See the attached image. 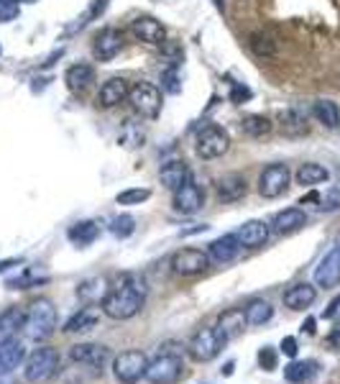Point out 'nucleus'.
<instances>
[{
	"mask_svg": "<svg viewBox=\"0 0 340 384\" xmlns=\"http://www.w3.org/2000/svg\"><path fill=\"white\" fill-rule=\"evenodd\" d=\"M279 349H281V354H284V356L294 358L297 354H299V343H297L294 336H284V338H281V343H279Z\"/></svg>",
	"mask_w": 340,
	"mask_h": 384,
	"instance_id": "nucleus-43",
	"label": "nucleus"
},
{
	"mask_svg": "<svg viewBox=\"0 0 340 384\" xmlns=\"http://www.w3.org/2000/svg\"><path fill=\"white\" fill-rule=\"evenodd\" d=\"M269 233H271V226L263 223V220H248V223H243L236 231V236L243 249H259V246H263L269 241Z\"/></svg>",
	"mask_w": 340,
	"mask_h": 384,
	"instance_id": "nucleus-22",
	"label": "nucleus"
},
{
	"mask_svg": "<svg viewBox=\"0 0 340 384\" xmlns=\"http://www.w3.org/2000/svg\"><path fill=\"white\" fill-rule=\"evenodd\" d=\"M233 369H236V361H228V364L220 369V372H223V376H230V374H233Z\"/></svg>",
	"mask_w": 340,
	"mask_h": 384,
	"instance_id": "nucleus-50",
	"label": "nucleus"
},
{
	"mask_svg": "<svg viewBox=\"0 0 340 384\" xmlns=\"http://www.w3.org/2000/svg\"><path fill=\"white\" fill-rule=\"evenodd\" d=\"M18 13H21V3L18 0H0V23L16 21Z\"/></svg>",
	"mask_w": 340,
	"mask_h": 384,
	"instance_id": "nucleus-42",
	"label": "nucleus"
},
{
	"mask_svg": "<svg viewBox=\"0 0 340 384\" xmlns=\"http://www.w3.org/2000/svg\"><path fill=\"white\" fill-rule=\"evenodd\" d=\"M0 54H3V46H0Z\"/></svg>",
	"mask_w": 340,
	"mask_h": 384,
	"instance_id": "nucleus-53",
	"label": "nucleus"
},
{
	"mask_svg": "<svg viewBox=\"0 0 340 384\" xmlns=\"http://www.w3.org/2000/svg\"><path fill=\"white\" fill-rule=\"evenodd\" d=\"M148 198H151V190H148V187H128V190L118 192L115 202H118V205H141V202H146Z\"/></svg>",
	"mask_w": 340,
	"mask_h": 384,
	"instance_id": "nucleus-39",
	"label": "nucleus"
},
{
	"mask_svg": "<svg viewBox=\"0 0 340 384\" xmlns=\"http://www.w3.org/2000/svg\"><path fill=\"white\" fill-rule=\"evenodd\" d=\"M226 343L228 340L220 336L218 328H200V331L190 338V343H187V354H190L194 361H212V358L223 351Z\"/></svg>",
	"mask_w": 340,
	"mask_h": 384,
	"instance_id": "nucleus-7",
	"label": "nucleus"
},
{
	"mask_svg": "<svg viewBox=\"0 0 340 384\" xmlns=\"http://www.w3.org/2000/svg\"><path fill=\"white\" fill-rule=\"evenodd\" d=\"M18 3H39V0H18Z\"/></svg>",
	"mask_w": 340,
	"mask_h": 384,
	"instance_id": "nucleus-52",
	"label": "nucleus"
},
{
	"mask_svg": "<svg viewBox=\"0 0 340 384\" xmlns=\"http://www.w3.org/2000/svg\"><path fill=\"white\" fill-rule=\"evenodd\" d=\"M210 267V256L200 249H179V251L172 256V269L182 277H192V274H200Z\"/></svg>",
	"mask_w": 340,
	"mask_h": 384,
	"instance_id": "nucleus-10",
	"label": "nucleus"
},
{
	"mask_svg": "<svg viewBox=\"0 0 340 384\" xmlns=\"http://www.w3.org/2000/svg\"><path fill=\"white\" fill-rule=\"evenodd\" d=\"M277 126H279V131L289 139H299V136H305L310 131V126H307V118L297 108H287V111H281L277 115Z\"/></svg>",
	"mask_w": 340,
	"mask_h": 384,
	"instance_id": "nucleus-23",
	"label": "nucleus"
},
{
	"mask_svg": "<svg viewBox=\"0 0 340 384\" xmlns=\"http://www.w3.org/2000/svg\"><path fill=\"white\" fill-rule=\"evenodd\" d=\"M289 182H292V172L287 164L277 162V164L263 166V172L259 175V195L266 200H274L289 190Z\"/></svg>",
	"mask_w": 340,
	"mask_h": 384,
	"instance_id": "nucleus-8",
	"label": "nucleus"
},
{
	"mask_svg": "<svg viewBox=\"0 0 340 384\" xmlns=\"http://www.w3.org/2000/svg\"><path fill=\"white\" fill-rule=\"evenodd\" d=\"M202 205H205V190H202L200 184H194L192 180L184 182L179 190H174V200H172L174 213L194 215L197 210H202Z\"/></svg>",
	"mask_w": 340,
	"mask_h": 384,
	"instance_id": "nucleus-11",
	"label": "nucleus"
},
{
	"mask_svg": "<svg viewBox=\"0 0 340 384\" xmlns=\"http://www.w3.org/2000/svg\"><path fill=\"white\" fill-rule=\"evenodd\" d=\"M307 226V213L302 208H287L279 210L274 218H271V231H277L279 236H289L297 233L299 228Z\"/></svg>",
	"mask_w": 340,
	"mask_h": 384,
	"instance_id": "nucleus-17",
	"label": "nucleus"
},
{
	"mask_svg": "<svg viewBox=\"0 0 340 384\" xmlns=\"http://www.w3.org/2000/svg\"><path fill=\"white\" fill-rule=\"evenodd\" d=\"M215 192H218V198L223 202H238L241 198H246L248 182H246L243 175L230 172V175H223L218 182H215Z\"/></svg>",
	"mask_w": 340,
	"mask_h": 384,
	"instance_id": "nucleus-20",
	"label": "nucleus"
},
{
	"mask_svg": "<svg viewBox=\"0 0 340 384\" xmlns=\"http://www.w3.org/2000/svg\"><path fill=\"white\" fill-rule=\"evenodd\" d=\"M340 208V192H330L328 198H320V210H338Z\"/></svg>",
	"mask_w": 340,
	"mask_h": 384,
	"instance_id": "nucleus-45",
	"label": "nucleus"
},
{
	"mask_svg": "<svg viewBox=\"0 0 340 384\" xmlns=\"http://www.w3.org/2000/svg\"><path fill=\"white\" fill-rule=\"evenodd\" d=\"M241 251V241H238L236 233H226V236L215 238L212 244L208 246V256L210 262L215 264H230Z\"/></svg>",
	"mask_w": 340,
	"mask_h": 384,
	"instance_id": "nucleus-21",
	"label": "nucleus"
},
{
	"mask_svg": "<svg viewBox=\"0 0 340 384\" xmlns=\"http://www.w3.org/2000/svg\"><path fill=\"white\" fill-rule=\"evenodd\" d=\"M184 374V361L179 351H159V356L154 361H148L146 379L151 384H177Z\"/></svg>",
	"mask_w": 340,
	"mask_h": 384,
	"instance_id": "nucleus-4",
	"label": "nucleus"
},
{
	"mask_svg": "<svg viewBox=\"0 0 340 384\" xmlns=\"http://www.w3.org/2000/svg\"><path fill=\"white\" fill-rule=\"evenodd\" d=\"M146 292H148L146 282L133 277V274H126L115 287L108 289V295L100 303V307L113 320H128V318H133V315H139L143 310Z\"/></svg>",
	"mask_w": 340,
	"mask_h": 384,
	"instance_id": "nucleus-1",
	"label": "nucleus"
},
{
	"mask_svg": "<svg viewBox=\"0 0 340 384\" xmlns=\"http://www.w3.org/2000/svg\"><path fill=\"white\" fill-rule=\"evenodd\" d=\"M49 277L46 274H39L34 269H23L18 277H10L6 280V287L8 289H28V287H39V285H46Z\"/></svg>",
	"mask_w": 340,
	"mask_h": 384,
	"instance_id": "nucleus-37",
	"label": "nucleus"
},
{
	"mask_svg": "<svg viewBox=\"0 0 340 384\" xmlns=\"http://www.w3.org/2000/svg\"><path fill=\"white\" fill-rule=\"evenodd\" d=\"M57 328V307L49 297H39L31 303V307L26 310V325L23 331L31 340H44L49 338Z\"/></svg>",
	"mask_w": 340,
	"mask_h": 384,
	"instance_id": "nucleus-2",
	"label": "nucleus"
},
{
	"mask_svg": "<svg viewBox=\"0 0 340 384\" xmlns=\"http://www.w3.org/2000/svg\"><path fill=\"white\" fill-rule=\"evenodd\" d=\"M159 180L164 184L166 190H179L184 182H190V169L184 164L182 159H172V162H166L161 169H159Z\"/></svg>",
	"mask_w": 340,
	"mask_h": 384,
	"instance_id": "nucleus-25",
	"label": "nucleus"
},
{
	"mask_svg": "<svg viewBox=\"0 0 340 384\" xmlns=\"http://www.w3.org/2000/svg\"><path fill=\"white\" fill-rule=\"evenodd\" d=\"M133 231H136V218L128 215V213H123V215H115L110 220V233L115 238H128L133 236Z\"/></svg>",
	"mask_w": 340,
	"mask_h": 384,
	"instance_id": "nucleus-38",
	"label": "nucleus"
},
{
	"mask_svg": "<svg viewBox=\"0 0 340 384\" xmlns=\"http://www.w3.org/2000/svg\"><path fill=\"white\" fill-rule=\"evenodd\" d=\"M161 90L169 93V95H179V93H182V79H179L177 64H172L169 70L161 72Z\"/></svg>",
	"mask_w": 340,
	"mask_h": 384,
	"instance_id": "nucleus-40",
	"label": "nucleus"
},
{
	"mask_svg": "<svg viewBox=\"0 0 340 384\" xmlns=\"http://www.w3.org/2000/svg\"><path fill=\"white\" fill-rule=\"evenodd\" d=\"M314 285L323 289H332L340 285V246H332L320 259L317 269H314Z\"/></svg>",
	"mask_w": 340,
	"mask_h": 384,
	"instance_id": "nucleus-13",
	"label": "nucleus"
},
{
	"mask_svg": "<svg viewBox=\"0 0 340 384\" xmlns=\"http://www.w3.org/2000/svg\"><path fill=\"white\" fill-rule=\"evenodd\" d=\"M312 115L323 123L325 128H338L340 126V108L332 100H317L312 105Z\"/></svg>",
	"mask_w": 340,
	"mask_h": 384,
	"instance_id": "nucleus-35",
	"label": "nucleus"
},
{
	"mask_svg": "<svg viewBox=\"0 0 340 384\" xmlns=\"http://www.w3.org/2000/svg\"><path fill=\"white\" fill-rule=\"evenodd\" d=\"M26 325V310L23 307H6L0 313V346H6L8 340H13L18 336V331H23Z\"/></svg>",
	"mask_w": 340,
	"mask_h": 384,
	"instance_id": "nucleus-18",
	"label": "nucleus"
},
{
	"mask_svg": "<svg viewBox=\"0 0 340 384\" xmlns=\"http://www.w3.org/2000/svg\"><path fill=\"white\" fill-rule=\"evenodd\" d=\"M16 264H21V259H3V262H0V271L10 269V267H16Z\"/></svg>",
	"mask_w": 340,
	"mask_h": 384,
	"instance_id": "nucleus-49",
	"label": "nucleus"
},
{
	"mask_svg": "<svg viewBox=\"0 0 340 384\" xmlns=\"http://www.w3.org/2000/svg\"><path fill=\"white\" fill-rule=\"evenodd\" d=\"M128 103L133 105V111L141 113L143 118H157L161 113V90L154 85V82H136L131 90H128Z\"/></svg>",
	"mask_w": 340,
	"mask_h": 384,
	"instance_id": "nucleus-6",
	"label": "nucleus"
},
{
	"mask_svg": "<svg viewBox=\"0 0 340 384\" xmlns=\"http://www.w3.org/2000/svg\"><path fill=\"white\" fill-rule=\"evenodd\" d=\"M123 49V31L113 26L100 28L92 39V54H95L100 61H110L115 54Z\"/></svg>",
	"mask_w": 340,
	"mask_h": 384,
	"instance_id": "nucleus-14",
	"label": "nucleus"
},
{
	"mask_svg": "<svg viewBox=\"0 0 340 384\" xmlns=\"http://www.w3.org/2000/svg\"><path fill=\"white\" fill-rule=\"evenodd\" d=\"M97 236H100V223L97 220H77L67 231V238L74 246H90Z\"/></svg>",
	"mask_w": 340,
	"mask_h": 384,
	"instance_id": "nucleus-31",
	"label": "nucleus"
},
{
	"mask_svg": "<svg viewBox=\"0 0 340 384\" xmlns=\"http://www.w3.org/2000/svg\"><path fill=\"white\" fill-rule=\"evenodd\" d=\"M251 95L253 93L246 88V85H233V90H230V100H233L236 105H241L243 100H251Z\"/></svg>",
	"mask_w": 340,
	"mask_h": 384,
	"instance_id": "nucleus-44",
	"label": "nucleus"
},
{
	"mask_svg": "<svg viewBox=\"0 0 340 384\" xmlns=\"http://www.w3.org/2000/svg\"><path fill=\"white\" fill-rule=\"evenodd\" d=\"M61 367V356L59 351L52 349V346H41V349H34L31 354L26 356L23 361V376H26L28 382H46V379H52Z\"/></svg>",
	"mask_w": 340,
	"mask_h": 384,
	"instance_id": "nucleus-3",
	"label": "nucleus"
},
{
	"mask_svg": "<svg viewBox=\"0 0 340 384\" xmlns=\"http://www.w3.org/2000/svg\"><path fill=\"white\" fill-rule=\"evenodd\" d=\"M338 313H340V295L335 297V300H330V305L323 310V318H325V320H332V318H335Z\"/></svg>",
	"mask_w": 340,
	"mask_h": 384,
	"instance_id": "nucleus-47",
	"label": "nucleus"
},
{
	"mask_svg": "<svg viewBox=\"0 0 340 384\" xmlns=\"http://www.w3.org/2000/svg\"><path fill=\"white\" fill-rule=\"evenodd\" d=\"M146 367H148L146 354L139 349H131V351H123L121 356L115 358L113 372H115V376H118V382L136 384L141 376L146 374Z\"/></svg>",
	"mask_w": 340,
	"mask_h": 384,
	"instance_id": "nucleus-9",
	"label": "nucleus"
},
{
	"mask_svg": "<svg viewBox=\"0 0 340 384\" xmlns=\"http://www.w3.org/2000/svg\"><path fill=\"white\" fill-rule=\"evenodd\" d=\"M246 325H248V320H246L243 307H228V310L220 313L218 325H215V328H218V333L226 340H233L246 331Z\"/></svg>",
	"mask_w": 340,
	"mask_h": 384,
	"instance_id": "nucleus-19",
	"label": "nucleus"
},
{
	"mask_svg": "<svg viewBox=\"0 0 340 384\" xmlns=\"http://www.w3.org/2000/svg\"><path fill=\"white\" fill-rule=\"evenodd\" d=\"M97 323H100V310L95 305H85L64 323V333H88L97 328Z\"/></svg>",
	"mask_w": 340,
	"mask_h": 384,
	"instance_id": "nucleus-26",
	"label": "nucleus"
},
{
	"mask_svg": "<svg viewBox=\"0 0 340 384\" xmlns=\"http://www.w3.org/2000/svg\"><path fill=\"white\" fill-rule=\"evenodd\" d=\"M294 180H297V184H302V187H317V184H323L330 180V172H328L323 164H317V162H305V164L294 172Z\"/></svg>",
	"mask_w": 340,
	"mask_h": 384,
	"instance_id": "nucleus-30",
	"label": "nucleus"
},
{
	"mask_svg": "<svg viewBox=\"0 0 340 384\" xmlns=\"http://www.w3.org/2000/svg\"><path fill=\"white\" fill-rule=\"evenodd\" d=\"M70 358L74 364H85L92 369H103L110 358V349L100 346V343H77L70 349Z\"/></svg>",
	"mask_w": 340,
	"mask_h": 384,
	"instance_id": "nucleus-15",
	"label": "nucleus"
},
{
	"mask_svg": "<svg viewBox=\"0 0 340 384\" xmlns=\"http://www.w3.org/2000/svg\"><path fill=\"white\" fill-rule=\"evenodd\" d=\"M23 361H26V346H23V340L13 338L6 346H0V376L16 372Z\"/></svg>",
	"mask_w": 340,
	"mask_h": 384,
	"instance_id": "nucleus-24",
	"label": "nucleus"
},
{
	"mask_svg": "<svg viewBox=\"0 0 340 384\" xmlns=\"http://www.w3.org/2000/svg\"><path fill=\"white\" fill-rule=\"evenodd\" d=\"M241 131H243L246 136H251V139H263V136H269V133L274 131V123H271L269 115L251 113V115H243Z\"/></svg>",
	"mask_w": 340,
	"mask_h": 384,
	"instance_id": "nucleus-32",
	"label": "nucleus"
},
{
	"mask_svg": "<svg viewBox=\"0 0 340 384\" xmlns=\"http://www.w3.org/2000/svg\"><path fill=\"white\" fill-rule=\"evenodd\" d=\"M105 295H108V282L103 277H95V280H88L82 282L77 287V297L79 300H85L90 305H95V303H103Z\"/></svg>",
	"mask_w": 340,
	"mask_h": 384,
	"instance_id": "nucleus-34",
	"label": "nucleus"
},
{
	"mask_svg": "<svg viewBox=\"0 0 340 384\" xmlns=\"http://www.w3.org/2000/svg\"><path fill=\"white\" fill-rule=\"evenodd\" d=\"M243 313H246V320H248V325H263V323H269L271 318H274V305H271L269 300L253 297L251 303L243 307Z\"/></svg>",
	"mask_w": 340,
	"mask_h": 384,
	"instance_id": "nucleus-33",
	"label": "nucleus"
},
{
	"mask_svg": "<svg viewBox=\"0 0 340 384\" xmlns=\"http://www.w3.org/2000/svg\"><path fill=\"white\" fill-rule=\"evenodd\" d=\"M314 325H317V320H314V318H307L305 323H302V333H307V336H314V331H317Z\"/></svg>",
	"mask_w": 340,
	"mask_h": 384,
	"instance_id": "nucleus-48",
	"label": "nucleus"
},
{
	"mask_svg": "<svg viewBox=\"0 0 340 384\" xmlns=\"http://www.w3.org/2000/svg\"><path fill=\"white\" fill-rule=\"evenodd\" d=\"M215 6H218V10H226V0H215Z\"/></svg>",
	"mask_w": 340,
	"mask_h": 384,
	"instance_id": "nucleus-51",
	"label": "nucleus"
},
{
	"mask_svg": "<svg viewBox=\"0 0 340 384\" xmlns=\"http://www.w3.org/2000/svg\"><path fill=\"white\" fill-rule=\"evenodd\" d=\"M128 79L123 77H110L105 79L100 90H97V97H95V105L97 108H103V111H110L115 108L118 103H123L126 97H128Z\"/></svg>",
	"mask_w": 340,
	"mask_h": 384,
	"instance_id": "nucleus-16",
	"label": "nucleus"
},
{
	"mask_svg": "<svg viewBox=\"0 0 340 384\" xmlns=\"http://www.w3.org/2000/svg\"><path fill=\"white\" fill-rule=\"evenodd\" d=\"M320 372V364L312 361V358H294L284 367V379L289 384H305L310 382L314 374Z\"/></svg>",
	"mask_w": 340,
	"mask_h": 384,
	"instance_id": "nucleus-28",
	"label": "nucleus"
},
{
	"mask_svg": "<svg viewBox=\"0 0 340 384\" xmlns=\"http://www.w3.org/2000/svg\"><path fill=\"white\" fill-rule=\"evenodd\" d=\"M259 367L263 372H274V369L279 367V354H277L274 346H261L259 349Z\"/></svg>",
	"mask_w": 340,
	"mask_h": 384,
	"instance_id": "nucleus-41",
	"label": "nucleus"
},
{
	"mask_svg": "<svg viewBox=\"0 0 340 384\" xmlns=\"http://www.w3.org/2000/svg\"><path fill=\"white\" fill-rule=\"evenodd\" d=\"M248 46L256 57H274L277 54V39L269 31H256L248 36Z\"/></svg>",
	"mask_w": 340,
	"mask_h": 384,
	"instance_id": "nucleus-36",
	"label": "nucleus"
},
{
	"mask_svg": "<svg viewBox=\"0 0 340 384\" xmlns=\"http://www.w3.org/2000/svg\"><path fill=\"white\" fill-rule=\"evenodd\" d=\"M228 148H230V136L226 128H220L215 123L200 128L194 139V154L200 159H220L223 154H228Z\"/></svg>",
	"mask_w": 340,
	"mask_h": 384,
	"instance_id": "nucleus-5",
	"label": "nucleus"
},
{
	"mask_svg": "<svg viewBox=\"0 0 340 384\" xmlns=\"http://www.w3.org/2000/svg\"><path fill=\"white\" fill-rule=\"evenodd\" d=\"M95 82V70L90 64H72L70 70L64 72V85L70 88V93H85Z\"/></svg>",
	"mask_w": 340,
	"mask_h": 384,
	"instance_id": "nucleus-29",
	"label": "nucleus"
},
{
	"mask_svg": "<svg viewBox=\"0 0 340 384\" xmlns=\"http://www.w3.org/2000/svg\"><path fill=\"white\" fill-rule=\"evenodd\" d=\"M281 300H284V305H287L289 310H307V307L317 300V289H314L312 285H307V282H299L294 287H289Z\"/></svg>",
	"mask_w": 340,
	"mask_h": 384,
	"instance_id": "nucleus-27",
	"label": "nucleus"
},
{
	"mask_svg": "<svg viewBox=\"0 0 340 384\" xmlns=\"http://www.w3.org/2000/svg\"><path fill=\"white\" fill-rule=\"evenodd\" d=\"M325 346L330 351H340V325H335L330 333H328V338H325Z\"/></svg>",
	"mask_w": 340,
	"mask_h": 384,
	"instance_id": "nucleus-46",
	"label": "nucleus"
},
{
	"mask_svg": "<svg viewBox=\"0 0 340 384\" xmlns=\"http://www.w3.org/2000/svg\"><path fill=\"white\" fill-rule=\"evenodd\" d=\"M131 34L148 46H161L166 41V28L154 16H136L131 21Z\"/></svg>",
	"mask_w": 340,
	"mask_h": 384,
	"instance_id": "nucleus-12",
	"label": "nucleus"
},
{
	"mask_svg": "<svg viewBox=\"0 0 340 384\" xmlns=\"http://www.w3.org/2000/svg\"><path fill=\"white\" fill-rule=\"evenodd\" d=\"M0 384H6V382H0Z\"/></svg>",
	"mask_w": 340,
	"mask_h": 384,
	"instance_id": "nucleus-54",
	"label": "nucleus"
}]
</instances>
